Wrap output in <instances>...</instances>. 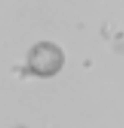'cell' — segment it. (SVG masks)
<instances>
[{
    "label": "cell",
    "instance_id": "6da1fadb",
    "mask_svg": "<svg viewBox=\"0 0 124 128\" xmlns=\"http://www.w3.org/2000/svg\"><path fill=\"white\" fill-rule=\"evenodd\" d=\"M66 61L63 49L54 42L41 40L31 48L27 57V72L38 78H52L61 71Z\"/></svg>",
    "mask_w": 124,
    "mask_h": 128
}]
</instances>
